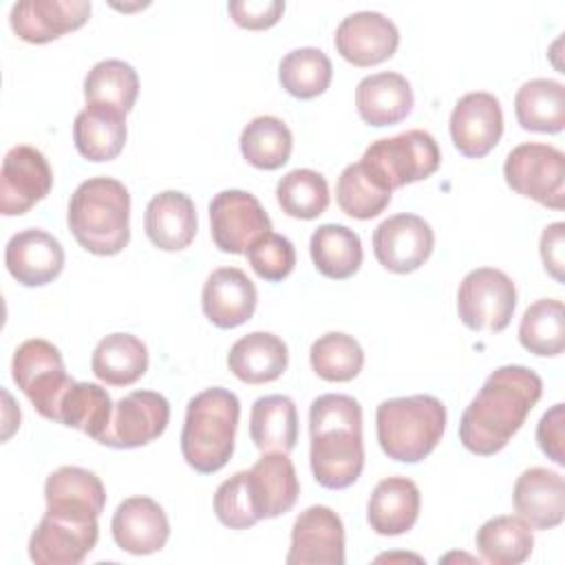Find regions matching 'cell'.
I'll use <instances>...</instances> for the list:
<instances>
[{
	"mask_svg": "<svg viewBox=\"0 0 565 565\" xmlns=\"http://www.w3.org/2000/svg\"><path fill=\"white\" fill-rule=\"evenodd\" d=\"M543 395L541 377L521 364L494 369L459 422V439L475 455L490 457L505 448Z\"/></svg>",
	"mask_w": 565,
	"mask_h": 565,
	"instance_id": "6da1fadb",
	"label": "cell"
},
{
	"mask_svg": "<svg viewBox=\"0 0 565 565\" xmlns=\"http://www.w3.org/2000/svg\"><path fill=\"white\" fill-rule=\"evenodd\" d=\"M309 435L313 479L329 490L353 486L364 468L360 402L344 393L318 395L309 406Z\"/></svg>",
	"mask_w": 565,
	"mask_h": 565,
	"instance_id": "7a4b0ae2",
	"label": "cell"
},
{
	"mask_svg": "<svg viewBox=\"0 0 565 565\" xmlns=\"http://www.w3.org/2000/svg\"><path fill=\"white\" fill-rule=\"evenodd\" d=\"M66 221L79 247L115 256L130 241V194L113 177L86 179L71 194Z\"/></svg>",
	"mask_w": 565,
	"mask_h": 565,
	"instance_id": "3957f363",
	"label": "cell"
},
{
	"mask_svg": "<svg viewBox=\"0 0 565 565\" xmlns=\"http://www.w3.org/2000/svg\"><path fill=\"white\" fill-rule=\"evenodd\" d=\"M238 415V397L223 386L205 388L188 402L181 430V455L192 470L212 475L230 461Z\"/></svg>",
	"mask_w": 565,
	"mask_h": 565,
	"instance_id": "277c9868",
	"label": "cell"
},
{
	"mask_svg": "<svg viewBox=\"0 0 565 565\" xmlns=\"http://www.w3.org/2000/svg\"><path fill=\"white\" fill-rule=\"evenodd\" d=\"M446 430V406L435 395L384 399L375 411V433L388 459L417 463L426 459Z\"/></svg>",
	"mask_w": 565,
	"mask_h": 565,
	"instance_id": "5b68a950",
	"label": "cell"
},
{
	"mask_svg": "<svg viewBox=\"0 0 565 565\" xmlns=\"http://www.w3.org/2000/svg\"><path fill=\"white\" fill-rule=\"evenodd\" d=\"M360 163L380 188L393 194V190L437 172L441 152L430 132L415 128L373 141Z\"/></svg>",
	"mask_w": 565,
	"mask_h": 565,
	"instance_id": "8992f818",
	"label": "cell"
},
{
	"mask_svg": "<svg viewBox=\"0 0 565 565\" xmlns=\"http://www.w3.org/2000/svg\"><path fill=\"white\" fill-rule=\"evenodd\" d=\"M11 375L33 408L51 422H55L57 404L64 391L75 382L64 369L60 349L42 338L24 340L15 349L11 360Z\"/></svg>",
	"mask_w": 565,
	"mask_h": 565,
	"instance_id": "52a82bcc",
	"label": "cell"
},
{
	"mask_svg": "<svg viewBox=\"0 0 565 565\" xmlns=\"http://www.w3.org/2000/svg\"><path fill=\"white\" fill-rule=\"evenodd\" d=\"M505 183L521 196L545 207L565 205V154L550 146L527 141L512 148L503 163Z\"/></svg>",
	"mask_w": 565,
	"mask_h": 565,
	"instance_id": "ba28073f",
	"label": "cell"
},
{
	"mask_svg": "<svg viewBox=\"0 0 565 565\" xmlns=\"http://www.w3.org/2000/svg\"><path fill=\"white\" fill-rule=\"evenodd\" d=\"M516 307V287L512 278L494 267L468 271L457 291L459 320L472 331H503Z\"/></svg>",
	"mask_w": 565,
	"mask_h": 565,
	"instance_id": "9c48e42d",
	"label": "cell"
},
{
	"mask_svg": "<svg viewBox=\"0 0 565 565\" xmlns=\"http://www.w3.org/2000/svg\"><path fill=\"white\" fill-rule=\"evenodd\" d=\"M210 230L214 245L225 254H247L271 221L260 201L245 190H223L210 201Z\"/></svg>",
	"mask_w": 565,
	"mask_h": 565,
	"instance_id": "30bf717a",
	"label": "cell"
},
{
	"mask_svg": "<svg viewBox=\"0 0 565 565\" xmlns=\"http://www.w3.org/2000/svg\"><path fill=\"white\" fill-rule=\"evenodd\" d=\"M170 422V402L157 391H132L115 402L102 446L139 448L163 435Z\"/></svg>",
	"mask_w": 565,
	"mask_h": 565,
	"instance_id": "8fae6325",
	"label": "cell"
},
{
	"mask_svg": "<svg viewBox=\"0 0 565 565\" xmlns=\"http://www.w3.org/2000/svg\"><path fill=\"white\" fill-rule=\"evenodd\" d=\"M435 234L428 221L417 214H395L384 218L373 232V254L393 274L419 269L433 254Z\"/></svg>",
	"mask_w": 565,
	"mask_h": 565,
	"instance_id": "7c38bea8",
	"label": "cell"
},
{
	"mask_svg": "<svg viewBox=\"0 0 565 565\" xmlns=\"http://www.w3.org/2000/svg\"><path fill=\"white\" fill-rule=\"evenodd\" d=\"M53 185V170L46 157L26 143L13 146L2 159L0 212L20 216L42 201Z\"/></svg>",
	"mask_w": 565,
	"mask_h": 565,
	"instance_id": "4fadbf2b",
	"label": "cell"
},
{
	"mask_svg": "<svg viewBox=\"0 0 565 565\" xmlns=\"http://www.w3.org/2000/svg\"><path fill=\"white\" fill-rule=\"evenodd\" d=\"M287 565H342L344 525L329 505H309L291 527Z\"/></svg>",
	"mask_w": 565,
	"mask_h": 565,
	"instance_id": "5bb4252c",
	"label": "cell"
},
{
	"mask_svg": "<svg viewBox=\"0 0 565 565\" xmlns=\"http://www.w3.org/2000/svg\"><path fill=\"white\" fill-rule=\"evenodd\" d=\"M503 135L501 102L486 90L466 93L450 113L452 146L470 159L486 157Z\"/></svg>",
	"mask_w": 565,
	"mask_h": 565,
	"instance_id": "9a60e30c",
	"label": "cell"
},
{
	"mask_svg": "<svg viewBox=\"0 0 565 565\" xmlns=\"http://www.w3.org/2000/svg\"><path fill=\"white\" fill-rule=\"evenodd\" d=\"M99 525L44 512L29 539V558L38 565H77L95 547Z\"/></svg>",
	"mask_w": 565,
	"mask_h": 565,
	"instance_id": "2e32d148",
	"label": "cell"
},
{
	"mask_svg": "<svg viewBox=\"0 0 565 565\" xmlns=\"http://www.w3.org/2000/svg\"><path fill=\"white\" fill-rule=\"evenodd\" d=\"M333 42L349 64L375 66L393 57L399 44V31L380 11H355L338 24Z\"/></svg>",
	"mask_w": 565,
	"mask_h": 565,
	"instance_id": "e0dca14e",
	"label": "cell"
},
{
	"mask_svg": "<svg viewBox=\"0 0 565 565\" xmlns=\"http://www.w3.org/2000/svg\"><path fill=\"white\" fill-rule=\"evenodd\" d=\"M88 0H20L11 7L9 24L29 44H46L86 24Z\"/></svg>",
	"mask_w": 565,
	"mask_h": 565,
	"instance_id": "ac0fdd59",
	"label": "cell"
},
{
	"mask_svg": "<svg viewBox=\"0 0 565 565\" xmlns=\"http://www.w3.org/2000/svg\"><path fill=\"white\" fill-rule=\"evenodd\" d=\"M110 530L119 550L146 556L159 552L168 543L170 521L154 499L128 497L117 505Z\"/></svg>",
	"mask_w": 565,
	"mask_h": 565,
	"instance_id": "d6986e66",
	"label": "cell"
},
{
	"mask_svg": "<svg viewBox=\"0 0 565 565\" xmlns=\"http://www.w3.org/2000/svg\"><path fill=\"white\" fill-rule=\"evenodd\" d=\"M7 271L24 287H42L64 269L62 243L44 230H22L4 247Z\"/></svg>",
	"mask_w": 565,
	"mask_h": 565,
	"instance_id": "ffe728a7",
	"label": "cell"
},
{
	"mask_svg": "<svg viewBox=\"0 0 565 565\" xmlns=\"http://www.w3.org/2000/svg\"><path fill=\"white\" fill-rule=\"evenodd\" d=\"M44 499L51 514L95 521L104 512L106 490L95 472L79 466H62L46 477Z\"/></svg>",
	"mask_w": 565,
	"mask_h": 565,
	"instance_id": "44dd1931",
	"label": "cell"
},
{
	"mask_svg": "<svg viewBox=\"0 0 565 565\" xmlns=\"http://www.w3.org/2000/svg\"><path fill=\"white\" fill-rule=\"evenodd\" d=\"M256 287L238 267L214 269L201 291L203 313L218 329H234L247 322L256 311Z\"/></svg>",
	"mask_w": 565,
	"mask_h": 565,
	"instance_id": "7402d4cb",
	"label": "cell"
},
{
	"mask_svg": "<svg viewBox=\"0 0 565 565\" xmlns=\"http://www.w3.org/2000/svg\"><path fill=\"white\" fill-rule=\"evenodd\" d=\"M247 490L258 521L289 512L298 501L300 483L287 452H263L247 470Z\"/></svg>",
	"mask_w": 565,
	"mask_h": 565,
	"instance_id": "603a6c76",
	"label": "cell"
},
{
	"mask_svg": "<svg viewBox=\"0 0 565 565\" xmlns=\"http://www.w3.org/2000/svg\"><path fill=\"white\" fill-rule=\"evenodd\" d=\"M516 514L534 530H552L565 519V479L556 470L527 468L512 490Z\"/></svg>",
	"mask_w": 565,
	"mask_h": 565,
	"instance_id": "cb8c5ba5",
	"label": "cell"
},
{
	"mask_svg": "<svg viewBox=\"0 0 565 565\" xmlns=\"http://www.w3.org/2000/svg\"><path fill=\"white\" fill-rule=\"evenodd\" d=\"M143 227L157 249H185L196 236L194 201L179 190H163L154 194L146 205Z\"/></svg>",
	"mask_w": 565,
	"mask_h": 565,
	"instance_id": "d4e9b609",
	"label": "cell"
},
{
	"mask_svg": "<svg viewBox=\"0 0 565 565\" xmlns=\"http://www.w3.org/2000/svg\"><path fill=\"white\" fill-rule=\"evenodd\" d=\"M419 488L408 477H386L382 479L366 505V521L371 530L380 536L406 534L419 516Z\"/></svg>",
	"mask_w": 565,
	"mask_h": 565,
	"instance_id": "484cf974",
	"label": "cell"
},
{
	"mask_svg": "<svg viewBox=\"0 0 565 565\" xmlns=\"http://www.w3.org/2000/svg\"><path fill=\"white\" fill-rule=\"evenodd\" d=\"M355 106L364 124L375 128L393 126L406 119L413 110V88L399 73H373L360 79L355 88Z\"/></svg>",
	"mask_w": 565,
	"mask_h": 565,
	"instance_id": "4316f807",
	"label": "cell"
},
{
	"mask_svg": "<svg viewBox=\"0 0 565 565\" xmlns=\"http://www.w3.org/2000/svg\"><path fill=\"white\" fill-rule=\"evenodd\" d=\"M287 344L269 331H254L238 338L227 353L230 371L245 384L274 382L287 371Z\"/></svg>",
	"mask_w": 565,
	"mask_h": 565,
	"instance_id": "83f0119b",
	"label": "cell"
},
{
	"mask_svg": "<svg viewBox=\"0 0 565 565\" xmlns=\"http://www.w3.org/2000/svg\"><path fill=\"white\" fill-rule=\"evenodd\" d=\"M126 113L86 104L73 121V141L77 152L88 161H110L115 159L126 143Z\"/></svg>",
	"mask_w": 565,
	"mask_h": 565,
	"instance_id": "f1b7e54d",
	"label": "cell"
},
{
	"mask_svg": "<svg viewBox=\"0 0 565 565\" xmlns=\"http://www.w3.org/2000/svg\"><path fill=\"white\" fill-rule=\"evenodd\" d=\"M249 437L263 452H291L298 441V411L287 395L258 397L249 413Z\"/></svg>",
	"mask_w": 565,
	"mask_h": 565,
	"instance_id": "f546056e",
	"label": "cell"
},
{
	"mask_svg": "<svg viewBox=\"0 0 565 565\" xmlns=\"http://www.w3.org/2000/svg\"><path fill=\"white\" fill-rule=\"evenodd\" d=\"M90 369L110 386L135 384L148 371V349L132 333H110L97 342Z\"/></svg>",
	"mask_w": 565,
	"mask_h": 565,
	"instance_id": "4dcf8cb0",
	"label": "cell"
},
{
	"mask_svg": "<svg viewBox=\"0 0 565 565\" xmlns=\"http://www.w3.org/2000/svg\"><path fill=\"white\" fill-rule=\"evenodd\" d=\"M514 113L523 130L561 132L565 128V86L547 77L525 82L516 90Z\"/></svg>",
	"mask_w": 565,
	"mask_h": 565,
	"instance_id": "1f68e13d",
	"label": "cell"
},
{
	"mask_svg": "<svg viewBox=\"0 0 565 565\" xmlns=\"http://www.w3.org/2000/svg\"><path fill=\"white\" fill-rule=\"evenodd\" d=\"M309 254L316 269L331 280L351 278L364 258L360 236L340 223H324L313 230Z\"/></svg>",
	"mask_w": 565,
	"mask_h": 565,
	"instance_id": "d6a6232c",
	"label": "cell"
},
{
	"mask_svg": "<svg viewBox=\"0 0 565 565\" xmlns=\"http://www.w3.org/2000/svg\"><path fill=\"white\" fill-rule=\"evenodd\" d=\"M113 406L104 386L95 382H73L57 404L55 422L102 441L113 417Z\"/></svg>",
	"mask_w": 565,
	"mask_h": 565,
	"instance_id": "836d02e7",
	"label": "cell"
},
{
	"mask_svg": "<svg viewBox=\"0 0 565 565\" xmlns=\"http://www.w3.org/2000/svg\"><path fill=\"white\" fill-rule=\"evenodd\" d=\"M475 545L483 561L492 565H519L534 547L532 527L521 516H492L475 534Z\"/></svg>",
	"mask_w": 565,
	"mask_h": 565,
	"instance_id": "e575fe53",
	"label": "cell"
},
{
	"mask_svg": "<svg viewBox=\"0 0 565 565\" xmlns=\"http://www.w3.org/2000/svg\"><path fill=\"white\" fill-rule=\"evenodd\" d=\"M291 148L294 137L289 126L274 115L254 117L241 132V152L258 170L282 168L291 157Z\"/></svg>",
	"mask_w": 565,
	"mask_h": 565,
	"instance_id": "d590c367",
	"label": "cell"
},
{
	"mask_svg": "<svg viewBox=\"0 0 565 565\" xmlns=\"http://www.w3.org/2000/svg\"><path fill=\"white\" fill-rule=\"evenodd\" d=\"M137 71L124 60H102L84 77L86 104H99L130 113L137 102Z\"/></svg>",
	"mask_w": 565,
	"mask_h": 565,
	"instance_id": "8d00e7d4",
	"label": "cell"
},
{
	"mask_svg": "<svg viewBox=\"0 0 565 565\" xmlns=\"http://www.w3.org/2000/svg\"><path fill=\"white\" fill-rule=\"evenodd\" d=\"M519 342L539 358L561 355L565 349V309L556 298L532 302L519 324Z\"/></svg>",
	"mask_w": 565,
	"mask_h": 565,
	"instance_id": "74e56055",
	"label": "cell"
},
{
	"mask_svg": "<svg viewBox=\"0 0 565 565\" xmlns=\"http://www.w3.org/2000/svg\"><path fill=\"white\" fill-rule=\"evenodd\" d=\"M333 77L331 60L316 46H300L289 51L278 66L282 88L296 99H313L322 95Z\"/></svg>",
	"mask_w": 565,
	"mask_h": 565,
	"instance_id": "f35d334b",
	"label": "cell"
},
{
	"mask_svg": "<svg viewBox=\"0 0 565 565\" xmlns=\"http://www.w3.org/2000/svg\"><path fill=\"white\" fill-rule=\"evenodd\" d=\"M276 199L287 216L311 221L329 207L331 196L327 179L320 172L311 168H296L278 181Z\"/></svg>",
	"mask_w": 565,
	"mask_h": 565,
	"instance_id": "ab89813d",
	"label": "cell"
},
{
	"mask_svg": "<svg viewBox=\"0 0 565 565\" xmlns=\"http://www.w3.org/2000/svg\"><path fill=\"white\" fill-rule=\"evenodd\" d=\"M309 362L318 377L327 382H349L362 371L364 351L353 335L329 331L311 344Z\"/></svg>",
	"mask_w": 565,
	"mask_h": 565,
	"instance_id": "60d3db41",
	"label": "cell"
},
{
	"mask_svg": "<svg viewBox=\"0 0 565 565\" xmlns=\"http://www.w3.org/2000/svg\"><path fill=\"white\" fill-rule=\"evenodd\" d=\"M391 192L380 188L362 163H349L335 183V201L340 210L351 218H373L382 214L391 203Z\"/></svg>",
	"mask_w": 565,
	"mask_h": 565,
	"instance_id": "b9f144b4",
	"label": "cell"
},
{
	"mask_svg": "<svg viewBox=\"0 0 565 565\" xmlns=\"http://www.w3.org/2000/svg\"><path fill=\"white\" fill-rule=\"evenodd\" d=\"M247 260L258 278L267 282H278L294 271L296 247L287 236L267 232L247 249Z\"/></svg>",
	"mask_w": 565,
	"mask_h": 565,
	"instance_id": "7bdbcfd3",
	"label": "cell"
},
{
	"mask_svg": "<svg viewBox=\"0 0 565 565\" xmlns=\"http://www.w3.org/2000/svg\"><path fill=\"white\" fill-rule=\"evenodd\" d=\"M214 514L216 519L232 530H247L258 523V516L252 505L247 490V470L234 472L225 479L214 492Z\"/></svg>",
	"mask_w": 565,
	"mask_h": 565,
	"instance_id": "ee69618b",
	"label": "cell"
},
{
	"mask_svg": "<svg viewBox=\"0 0 565 565\" xmlns=\"http://www.w3.org/2000/svg\"><path fill=\"white\" fill-rule=\"evenodd\" d=\"M232 20L249 31H260L274 26L285 13L282 0H232L227 2Z\"/></svg>",
	"mask_w": 565,
	"mask_h": 565,
	"instance_id": "f6af8a7d",
	"label": "cell"
},
{
	"mask_svg": "<svg viewBox=\"0 0 565 565\" xmlns=\"http://www.w3.org/2000/svg\"><path fill=\"white\" fill-rule=\"evenodd\" d=\"M565 406L554 404L547 413H543L539 426H536V444L547 455L554 463L565 466V452H563V441H565Z\"/></svg>",
	"mask_w": 565,
	"mask_h": 565,
	"instance_id": "bcb514c9",
	"label": "cell"
},
{
	"mask_svg": "<svg viewBox=\"0 0 565 565\" xmlns=\"http://www.w3.org/2000/svg\"><path fill=\"white\" fill-rule=\"evenodd\" d=\"M539 249H541L545 271L556 282H563V267H565V223L563 221L550 223L543 230Z\"/></svg>",
	"mask_w": 565,
	"mask_h": 565,
	"instance_id": "7dc6e473",
	"label": "cell"
}]
</instances>
